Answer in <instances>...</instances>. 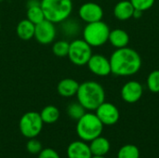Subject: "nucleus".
<instances>
[{
  "label": "nucleus",
  "mask_w": 159,
  "mask_h": 158,
  "mask_svg": "<svg viewBox=\"0 0 159 158\" xmlns=\"http://www.w3.org/2000/svg\"><path fill=\"white\" fill-rule=\"evenodd\" d=\"M111 74L116 76H130L137 74L142 67L140 54L129 47L116 48L110 59Z\"/></svg>",
  "instance_id": "nucleus-1"
},
{
  "label": "nucleus",
  "mask_w": 159,
  "mask_h": 158,
  "mask_svg": "<svg viewBox=\"0 0 159 158\" xmlns=\"http://www.w3.org/2000/svg\"><path fill=\"white\" fill-rule=\"evenodd\" d=\"M77 102L88 111H95L105 102V91L102 86L92 80L79 84L76 93Z\"/></svg>",
  "instance_id": "nucleus-2"
},
{
  "label": "nucleus",
  "mask_w": 159,
  "mask_h": 158,
  "mask_svg": "<svg viewBox=\"0 0 159 158\" xmlns=\"http://www.w3.org/2000/svg\"><path fill=\"white\" fill-rule=\"evenodd\" d=\"M40 5L45 19L53 23L65 21L73 11L72 0H41Z\"/></svg>",
  "instance_id": "nucleus-3"
},
{
  "label": "nucleus",
  "mask_w": 159,
  "mask_h": 158,
  "mask_svg": "<svg viewBox=\"0 0 159 158\" xmlns=\"http://www.w3.org/2000/svg\"><path fill=\"white\" fill-rule=\"evenodd\" d=\"M103 124L98 118L96 114L86 113L76 124V133L84 142H91L102 135Z\"/></svg>",
  "instance_id": "nucleus-4"
},
{
  "label": "nucleus",
  "mask_w": 159,
  "mask_h": 158,
  "mask_svg": "<svg viewBox=\"0 0 159 158\" xmlns=\"http://www.w3.org/2000/svg\"><path fill=\"white\" fill-rule=\"evenodd\" d=\"M110 28L102 20H98L87 25L83 29V39L91 47H99L108 42Z\"/></svg>",
  "instance_id": "nucleus-5"
},
{
  "label": "nucleus",
  "mask_w": 159,
  "mask_h": 158,
  "mask_svg": "<svg viewBox=\"0 0 159 158\" xmlns=\"http://www.w3.org/2000/svg\"><path fill=\"white\" fill-rule=\"evenodd\" d=\"M44 122L39 113L27 112L20 119L19 129L22 136L27 139L36 138L42 131Z\"/></svg>",
  "instance_id": "nucleus-6"
},
{
  "label": "nucleus",
  "mask_w": 159,
  "mask_h": 158,
  "mask_svg": "<svg viewBox=\"0 0 159 158\" xmlns=\"http://www.w3.org/2000/svg\"><path fill=\"white\" fill-rule=\"evenodd\" d=\"M92 47L84 39H75L70 42L68 58L76 66L87 65L92 56Z\"/></svg>",
  "instance_id": "nucleus-7"
},
{
  "label": "nucleus",
  "mask_w": 159,
  "mask_h": 158,
  "mask_svg": "<svg viewBox=\"0 0 159 158\" xmlns=\"http://www.w3.org/2000/svg\"><path fill=\"white\" fill-rule=\"evenodd\" d=\"M56 34L55 23L45 19L43 21L35 24L34 38L42 45H48L55 40Z\"/></svg>",
  "instance_id": "nucleus-8"
},
{
  "label": "nucleus",
  "mask_w": 159,
  "mask_h": 158,
  "mask_svg": "<svg viewBox=\"0 0 159 158\" xmlns=\"http://www.w3.org/2000/svg\"><path fill=\"white\" fill-rule=\"evenodd\" d=\"M95 111L96 115L103 126H113L118 122L120 117L117 107L111 102H103Z\"/></svg>",
  "instance_id": "nucleus-9"
},
{
  "label": "nucleus",
  "mask_w": 159,
  "mask_h": 158,
  "mask_svg": "<svg viewBox=\"0 0 159 158\" xmlns=\"http://www.w3.org/2000/svg\"><path fill=\"white\" fill-rule=\"evenodd\" d=\"M78 16L83 21L87 23L102 20L103 18V9L97 3L87 2L81 5L79 7Z\"/></svg>",
  "instance_id": "nucleus-10"
},
{
  "label": "nucleus",
  "mask_w": 159,
  "mask_h": 158,
  "mask_svg": "<svg viewBox=\"0 0 159 158\" xmlns=\"http://www.w3.org/2000/svg\"><path fill=\"white\" fill-rule=\"evenodd\" d=\"M89 70L98 76H107L111 74L110 61L105 56L101 54H92L87 63Z\"/></svg>",
  "instance_id": "nucleus-11"
},
{
  "label": "nucleus",
  "mask_w": 159,
  "mask_h": 158,
  "mask_svg": "<svg viewBox=\"0 0 159 158\" xmlns=\"http://www.w3.org/2000/svg\"><path fill=\"white\" fill-rule=\"evenodd\" d=\"M121 98L128 103H135L139 102L143 94V85L136 80L128 81L121 88Z\"/></svg>",
  "instance_id": "nucleus-12"
},
{
  "label": "nucleus",
  "mask_w": 159,
  "mask_h": 158,
  "mask_svg": "<svg viewBox=\"0 0 159 158\" xmlns=\"http://www.w3.org/2000/svg\"><path fill=\"white\" fill-rule=\"evenodd\" d=\"M68 158H91L92 154L89 145L84 141H75L67 147Z\"/></svg>",
  "instance_id": "nucleus-13"
},
{
  "label": "nucleus",
  "mask_w": 159,
  "mask_h": 158,
  "mask_svg": "<svg viewBox=\"0 0 159 158\" xmlns=\"http://www.w3.org/2000/svg\"><path fill=\"white\" fill-rule=\"evenodd\" d=\"M79 83L73 78H64L57 85V92L63 98H71L76 95Z\"/></svg>",
  "instance_id": "nucleus-14"
},
{
  "label": "nucleus",
  "mask_w": 159,
  "mask_h": 158,
  "mask_svg": "<svg viewBox=\"0 0 159 158\" xmlns=\"http://www.w3.org/2000/svg\"><path fill=\"white\" fill-rule=\"evenodd\" d=\"M26 19L34 24H37L45 20V14L40 5L39 0H28Z\"/></svg>",
  "instance_id": "nucleus-15"
},
{
  "label": "nucleus",
  "mask_w": 159,
  "mask_h": 158,
  "mask_svg": "<svg viewBox=\"0 0 159 158\" xmlns=\"http://www.w3.org/2000/svg\"><path fill=\"white\" fill-rule=\"evenodd\" d=\"M108 41L116 49L126 47L129 43V35L125 30L116 28L114 30H110Z\"/></svg>",
  "instance_id": "nucleus-16"
},
{
  "label": "nucleus",
  "mask_w": 159,
  "mask_h": 158,
  "mask_svg": "<svg viewBox=\"0 0 159 158\" xmlns=\"http://www.w3.org/2000/svg\"><path fill=\"white\" fill-rule=\"evenodd\" d=\"M134 9L129 0H122L114 7V16L119 20H127L132 18Z\"/></svg>",
  "instance_id": "nucleus-17"
},
{
  "label": "nucleus",
  "mask_w": 159,
  "mask_h": 158,
  "mask_svg": "<svg viewBox=\"0 0 159 158\" xmlns=\"http://www.w3.org/2000/svg\"><path fill=\"white\" fill-rule=\"evenodd\" d=\"M34 30H35V24L30 21L28 19L21 20L16 28L17 35L20 39L23 41H29L34 36Z\"/></svg>",
  "instance_id": "nucleus-18"
},
{
  "label": "nucleus",
  "mask_w": 159,
  "mask_h": 158,
  "mask_svg": "<svg viewBox=\"0 0 159 158\" xmlns=\"http://www.w3.org/2000/svg\"><path fill=\"white\" fill-rule=\"evenodd\" d=\"M110 142L109 141L102 136H99L92 140L89 144V148L92 156H105L110 151Z\"/></svg>",
  "instance_id": "nucleus-19"
},
{
  "label": "nucleus",
  "mask_w": 159,
  "mask_h": 158,
  "mask_svg": "<svg viewBox=\"0 0 159 158\" xmlns=\"http://www.w3.org/2000/svg\"><path fill=\"white\" fill-rule=\"evenodd\" d=\"M44 124H53L56 123L61 115L60 110L54 105H48L42 109L39 113Z\"/></svg>",
  "instance_id": "nucleus-20"
},
{
  "label": "nucleus",
  "mask_w": 159,
  "mask_h": 158,
  "mask_svg": "<svg viewBox=\"0 0 159 158\" xmlns=\"http://www.w3.org/2000/svg\"><path fill=\"white\" fill-rule=\"evenodd\" d=\"M86 111L87 110L78 102L70 103L66 109V112H67V115H69V117L71 119L76 120V121L79 120L86 114Z\"/></svg>",
  "instance_id": "nucleus-21"
},
{
  "label": "nucleus",
  "mask_w": 159,
  "mask_h": 158,
  "mask_svg": "<svg viewBox=\"0 0 159 158\" xmlns=\"http://www.w3.org/2000/svg\"><path fill=\"white\" fill-rule=\"evenodd\" d=\"M117 158H140V150L133 144H127L120 148Z\"/></svg>",
  "instance_id": "nucleus-22"
},
{
  "label": "nucleus",
  "mask_w": 159,
  "mask_h": 158,
  "mask_svg": "<svg viewBox=\"0 0 159 158\" xmlns=\"http://www.w3.org/2000/svg\"><path fill=\"white\" fill-rule=\"evenodd\" d=\"M70 43L66 40H59L52 46V52L55 56L63 58L68 56Z\"/></svg>",
  "instance_id": "nucleus-23"
},
{
  "label": "nucleus",
  "mask_w": 159,
  "mask_h": 158,
  "mask_svg": "<svg viewBox=\"0 0 159 158\" xmlns=\"http://www.w3.org/2000/svg\"><path fill=\"white\" fill-rule=\"evenodd\" d=\"M147 88L153 93H159V70H154L148 74Z\"/></svg>",
  "instance_id": "nucleus-24"
},
{
  "label": "nucleus",
  "mask_w": 159,
  "mask_h": 158,
  "mask_svg": "<svg viewBox=\"0 0 159 158\" xmlns=\"http://www.w3.org/2000/svg\"><path fill=\"white\" fill-rule=\"evenodd\" d=\"M26 150L31 155H38L42 150V143L35 138L29 139L26 143Z\"/></svg>",
  "instance_id": "nucleus-25"
},
{
  "label": "nucleus",
  "mask_w": 159,
  "mask_h": 158,
  "mask_svg": "<svg viewBox=\"0 0 159 158\" xmlns=\"http://www.w3.org/2000/svg\"><path fill=\"white\" fill-rule=\"evenodd\" d=\"M129 1L135 9L142 10L143 12L150 9L155 5L156 2V0H129Z\"/></svg>",
  "instance_id": "nucleus-26"
},
{
  "label": "nucleus",
  "mask_w": 159,
  "mask_h": 158,
  "mask_svg": "<svg viewBox=\"0 0 159 158\" xmlns=\"http://www.w3.org/2000/svg\"><path fill=\"white\" fill-rule=\"evenodd\" d=\"M38 158H61L60 155L51 148H45L39 154Z\"/></svg>",
  "instance_id": "nucleus-27"
},
{
  "label": "nucleus",
  "mask_w": 159,
  "mask_h": 158,
  "mask_svg": "<svg viewBox=\"0 0 159 158\" xmlns=\"http://www.w3.org/2000/svg\"><path fill=\"white\" fill-rule=\"evenodd\" d=\"M143 11H142V10L134 9V12H133V16H132V18H134V19H140V18L143 16Z\"/></svg>",
  "instance_id": "nucleus-28"
},
{
  "label": "nucleus",
  "mask_w": 159,
  "mask_h": 158,
  "mask_svg": "<svg viewBox=\"0 0 159 158\" xmlns=\"http://www.w3.org/2000/svg\"><path fill=\"white\" fill-rule=\"evenodd\" d=\"M91 158H106L105 156H92Z\"/></svg>",
  "instance_id": "nucleus-29"
},
{
  "label": "nucleus",
  "mask_w": 159,
  "mask_h": 158,
  "mask_svg": "<svg viewBox=\"0 0 159 158\" xmlns=\"http://www.w3.org/2000/svg\"><path fill=\"white\" fill-rule=\"evenodd\" d=\"M0 31H1V23H0Z\"/></svg>",
  "instance_id": "nucleus-30"
},
{
  "label": "nucleus",
  "mask_w": 159,
  "mask_h": 158,
  "mask_svg": "<svg viewBox=\"0 0 159 158\" xmlns=\"http://www.w3.org/2000/svg\"><path fill=\"white\" fill-rule=\"evenodd\" d=\"M2 1H3V0H0V2H2Z\"/></svg>",
  "instance_id": "nucleus-31"
}]
</instances>
